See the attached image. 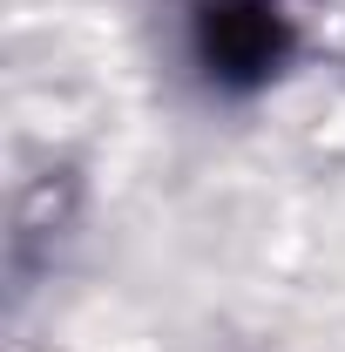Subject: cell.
I'll use <instances>...</instances> for the list:
<instances>
[{"label": "cell", "mask_w": 345, "mask_h": 352, "mask_svg": "<svg viewBox=\"0 0 345 352\" xmlns=\"http://www.w3.org/2000/svg\"><path fill=\"white\" fill-rule=\"evenodd\" d=\"M203 54L223 68H271L278 14L264 0H203Z\"/></svg>", "instance_id": "1"}]
</instances>
